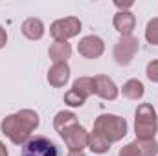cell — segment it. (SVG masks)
I'll use <instances>...</instances> for the list:
<instances>
[{"instance_id": "18", "label": "cell", "mask_w": 158, "mask_h": 156, "mask_svg": "<svg viewBox=\"0 0 158 156\" xmlns=\"http://www.w3.org/2000/svg\"><path fill=\"white\" fill-rule=\"evenodd\" d=\"M145 39L149 44L158 46V17L156 18H151L145 26Z\"/></svg>"}, {"instance_id": "6", "label": "cell", "mask_w": 158, "mask_h": 156, "mask_svg": "<svg viewBox=\"0 0 158 156\" xmlns=\"http://www.w3.org/2000/svg\"><path fill=\"white\" fill-rule=\"evenodd\" d=\"M138 48H140V42L136 37L129 35V37H119V40L114 44V50H112V55H114V61L118 63L119 66H127L132 63L134 55L138 53Z\"/></svg>"}, {"instance_id": "17", "label": "cell", "mask_w": 158, "mask_h": 156, "mask_svg": "<svg viewBox=\"0 0 158 156\" xmlns=\"http://www.w3.org/2000/svg\"><path fill=\"white\" fill-rule=\"evenodd\" d=\"M88 149L94 153V154H105V153H109V149H110V143H107L105 140H101L99 136H96V134H88Z\"/></svg>"}, {"instance_id": "20", "label": "cell", "mask_w": 158, "mask_h": 156, "mask_svg": "<svg viewBox=\"0 0 158 156\" xmlns=\"http://www.w3.org/2000/svg\"><path fill=\"white\" fill-rule=\"evenodd\" d=\"M145 76L151 83H158V59H153L147 68H145Z\"/></svg>"}, {"instance_id": "4", "label": "cell", "mask_w": 158, "mask_h": 156, "mask_svg": "<svg viewBox=\"0 0 158 156\" xmlns=\"http://www.w3.org/2000/svg\"><path fill=\"white\" fill-rule=\"evenodd\" d=\"M134 132H136V140H143V142L155 140V134L158 132V117L153 105L149 103L138 105L134 112Z\"/></svg>"}, {"instance_id": "16", "label": "cell", "mask_w": 158, "mask_h": 156, "mask_svg": "<svg viewBox=\"0 0 158 156\" xmlns=\"http://www.w3.org/2000/svg\"><path fill=\"white\" fill-rule=\"evenodd\" d=\"M72 90H76L81 97L88 99L94 94V77H79L74 81Z\"/></svg>"}, {"instance_id": "1", "label": "cell", "mask_w": 158, "mask_h": 156, "mask_svg": "<svg viewBox=\"0 0 158 156\" xmlns=\"http://www.w3.org/2000/svg\"><path fill=\"white\" fill-rule=\"evenodd\" d=\"M39 123H40V119L35 110L22 109V110H19L15 114H9V116L4 117L2 123H0V130L15 145H24L31 138V134L35 132Z\"/></svg>"}, {"instance_id": "22", "label": "cell", "mask_w": 158, "mask_h": 156, "mask_svg": "<svg viewBox=\"0 0 158 156\" xmlns=\"http://www.w3.org/2000/svg\"><path fill=\"white\" fill-rule=\"evenodd\" d=\"M6 44H7V33H6V30L0 26V50H2Z\"/></svg>"}, {"instance_id": "2", "label": "cell", "mask_w": 158, "mask_h": 156, "mask_svg": "<svg viewBox=\"0 0 158 156\" xmlns=\"http://www.w3.org/2000/svg\"><path fill=\"white\" fill-rule=\"evenodd\" d=\"M53 127L66 143L70 151H83L88 147V134L83 125H79L77 116L70 110H61L53 117Z\"/></svg>"}, {"instance_id": "14", "label": "cell", "mask_w": 158, "mask_h": 156, "mask_svg": "<svg viewBox=\"0 0 158 156\" xmlns=\"http://www.w3.org/2000/svg\"><path fill=\"white\" fill-rule=\"evenodd\" d=\"M48 55L53 61V64L55 63H66L72 55V46L68 42H53L48 50Z\"/></svg>"}, {"instance_id": "10", "label": "cell", "mask_w": 158, "mask_h": 156, "mask_svg": "<svg viewBox=\"0 0 158 156\" xmlns=\"http://www.w3.org/2000/svg\"><path fill=\"white\" fill-rule=\"evenodd\" d=\"M94 94L99 96L105 101H114L118 97L119 90L116 86V83L109 76H96L94 77Z\"/></svg>"}, {"instance_id": "7", "label": "cell", "mask_w": 158, "mask_h": 156, "mask_svg": "<svg viewBox=\"0 0 158 156\" xmlns=\"http://www.w3.org/2000/svg\"><path fill=\"white\" fill-rule=\"evenodd\" d=\"M22 156H57V147L52 140L35 136L22 145Z\"/></svg>"}, {"instance_id": "8", "label": "cell", "mask_w": 158, "mask_h": 156, "mask_svg": "<svg viewBox=\"0 0 158 156\" xmlns=\"http://www.w3.org/2000/svg\"><path fill=\"white\" fill-rule=\"evenodd\" d=\"M158 154V143L156 140H134L127 143L125 147L119 149L118 156H156Z\"/></svg>"}, {"instance_id": "9", "label": "cell", "mask_w": 158, "mask_h": 156, "mask_svg": "<svg viewBox=\"0 0 158 156\" xmlns=\"http://www.w3.org/2000/svg\"><path fill=\"white\" fill-rule=\"evenodd\" d=\"M77 51L85 59H99L105 51V42L98 35H86L79 40Z\"/></svg>"}, {"instance_id": "13", "label": "cell", "mask_w": 158, "mask_h": 156, "mask_svg": "<svg viewBox=\"0 0 158 156\" xmlns=\"http://www.w3.org/2000/svg\"><path fill=\"white\" fill-rule=\"evenodd\" d=\"M22 35L30 40H40L42 35H44V24L40 18H35V17H30L22 22Z\"/></svg>"}, {"instance_id": "19", "label": "cell", "mask_w": 158, "mask_h": 156, "mask_svg": "<svg viewBox=\"0 0 158 156\" xmlns=\"http://www.w3.org/2000/svg\"><path fill=\"white\" fill-rule=\"evenodd\" d=\"M85 101H86V99H85V97H81L77 92H76V90H72V88L64 94V103H66L68 107H83V105H85Z\"/></svg>"}, {"instance_id": "21", "label": "cell", "mask_w": 158, "mask_h": 156, "mask_svg": "<svg viewBox=\"0 0 158 156\" xmlns=\"http://www.w3.org/2000/svg\"><path fill=\"white\" fill-rule=\"evenodd\" d=\"M114 6L121 11H129V7H132V2H114Z\"/></svg>"}, {"instance_id": "24", "label": "cell", "mask_w": 158, "mask_h": 156, "mask_svg": "<svg viewBox=\"0 0 158 156\" xmlns=\"http://www.w3.org/2000/svg\"><path fill=\"white\" fill-rule=\"evenodd\" d=\"M66 156H85V153L83 151H70Z\"/></svg>"}, {"instance_id": "23", "label": "cell", "mask_w": 158, "mask_h": 156, "mask_svg": "<svg viewBox=\"0 0 158 156\" xmlns=\"http://www.w3.org/2000/svg\"><path fill=\"white\" fill-rule=\"evenodd\" d=\"M0 156H9V153H7V147L0 142Z\"/></svg>"}, {"instance_id": "11", "label": "cell", "mask_w": 158, "mask_h": 156, "mask_svg": "<svg viewBox=\"0 0 158 156\" xmlns=\"http://www.w3.org/2000/svg\"><path fill=\"white\" fill-rule=\"evenodd\" d=\"M112 24H114L116 31H118L121 37H129V35H132V31H134L136 17H134L131 11H118V13L114 15V18H112Z\"/></svg>"}, {"instance_id": "12", "label": "cell", "mask_w": 158, "mask_h": 156, "mask_svg": "<svg viewBox=\"0 0 158 156\" xmlns=\"http://www.w3.org/2000/svg\"><path fill=\"white\" fill-rule=\"evenodd\" d=\"M48 83L53 86V88H61L66 84V81L70 79V66L66 63H55L52 64V68L48 70Z\"/></svg>"}, {"instance_id": "5", "label": "cell", "mask_w": 158, "mask_h": 156, "mask_svg": "<svg viewBox=\"0 0 158 156\" xmlns=\"http://www.w3.org/2000/svg\"><path fill=\"white\" fill-rule=\"evenodd\" d=\"M81 31V20L77 17H64L50 26V35L55 39V42H68V39L77 37Z\"/></svg>"}, {"instance_id": "15", "label": "cell", "mask_w": 158, "mask_h": 156, "mask_svg": "<svg viewBox=\"0 0 158 156\" xmlns=\"http://www.w3.org/2000/svg\"><path fill=\"white\" fill-rule=\"evenodd\" d=\"M121 94L127 97V99H132V101H138L143 97L145 94V86L140 79H129L127 83H123L121 86Z\"/></svg>"}, {"instance_id": "3", "label": "cell", "mask_w": 158, "mask_h": 156, "mask_svg": "<svg viewBox=\"0 0 158 156\" xmlns=\"http://www.w3.org/2000/svg\"><path fill=\"white\" fill-rule=\"evenodd\" d=\"M92 134L99 136L107 143H116L125 138L127 134V121L125 117L116 116V114H101L96 117Z\"/></svg>"}]
</instances>
